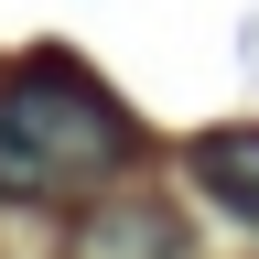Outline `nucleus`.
Wrapping results in <instances>:
<instances>
[{
  "label": "nucleus",
  "instance_id": "obj_1",
  "mask_svg": "<svg viewBox=\"0 0 259 259\" xmlns=\"http://www.w3.org/2000/svg\"><path fill=\"white\" fill-rule=\"evenodd\" d=\"M130 184V119L87 65L0 76V194L11 205H97Z\"/></svg>",
  "mask_w": 259,
  "mask_h": 259
},
{
  "label": "nucleus",
  "instance_id": "obj_2",
  "mask_svg": "<svg viewBox=\"0 0 259 259\" xmlns=\"http://www.w3.org/2000/svg\"><path fill=\"white\" fill-rule=\"evenodd\" d=\"M76 259H194V248H184V216L162 194L119 184L97 205H76Z\"/></svg>",
  "mask_w": 259,
  "mask_h": 259
},
{
  "label": "nucleus",
  "instance_id": "obj_3",
  "mask_svg": "<svg viewBox=\"0 0 259 259\" xmlns=\"http://www.w3.org/2000/svg\"><path fill=\"white\" fill-rule=\"evenodd\" d=\"M194 184L238 227H259V130H205V141H194Z\"/></svg>",
  "mask_w": 259,
  "mask_h": 259
}]
</instances>
